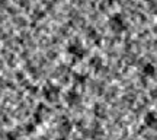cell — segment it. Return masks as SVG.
Instances as JSON below:
<instances>
[{
    "label": "cell",
    "instance_id": "6da1fadb",
    "mask_svg": "<svg viewBox=\"0 0 157 140\" xmlns=\"http://www.w3.org/2000/svg\"><path fill=\"white\" fill-rule=\"evenodd\" d=\"M109 26H111V29H112L113 32H122L127 28V25H125L121 15H113L111 18V21H109Z\"/></svg>",
    "mask_w": 157,
    "mask_h": 140
},
{
    "label": "cell",
    "instance_id": "7a4b0ae2",
    "mask_svg": "<svg viewBox=\"0 0 157 140\" xmlns=\"http://www.w3.org/2000/svg\"><path fill=\"white\" fill-rule=\"evenodd\" d=\"M144 123H146L148 127H153V124H157V117H154L153 114H148V115L144 118Z\"/></svg>",
    "mask_w": 157,
    "mask_h": 140
},
{
    "label": "cell",
    "instance_id": "3957f363",
    "mask_svg": "<svg viewBox=\"0 0 157 140\" xmlns=\"http://www.w3.org/2000/svg\"><path fill=\"white\" fill-rule=\"evenodd\" d=\"M60 140H64V139H60Z\"/></svg>",
    "mask_w": 157,
    "mask_h": 140
}]
</instances>
